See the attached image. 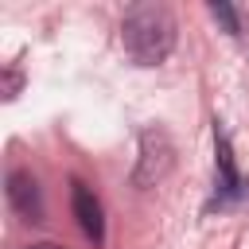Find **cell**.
<instances>
[{"label":"cell","mask_w":249,"mask_h":249,"mask_svg":"<svg viewBox=\"0 0 249 249\" xmlns=\"http://www.w3.org/2000/svg\"><path fill=\"white\" fill-rule=\"evenodd\" d=\"M121 47L136 66H160L175 51V16L163 4H136L121 19Z\"/></svg>","instance_id":"cell-1"},{"label":"cell","mask_w":249,"mask_h":249,"mask_svg":"<svg viewBox=\"0 0 249 249\" xmlns=\"http://www.w3.org/2000/svg\"><path fill=\"white\" fill-rule=\"evenodd\" d=\"M214 195L206 198V214L214 210H249V179L237 171L233 163V148H230V136L226 128L214 121Z\"/></svg>","instance_id":"cell-2"},{"label":"cell","mask_w":249,"mask_h":249,"mask_svg":"<svg viewBox=\"0 0 249 249\" xmlns=\"http://www.w3.org/2000/svg\"><path fill=\"white\" fill-rule=\"evenodd\" d=\"M171 163H175V148H171L167 132L148 128V132L140 136V163H136V171H132V183H136V187H152V183H160V179L171 171Z\"/></svg>","instance_id":"cell-3"},{"label":"cell","mask_w":249,"mask_h":249,"mask_svg":"<svg viewBox=\"0 0 249 249\" xmlns=\"http://www.w3.org/2000/svg\"><path fill=\"white\" fill-rule=\"evenodd\" d=\"M8 202L27 222H39L43 218V198H39V183H35L31 171H12L8 175Z\"/></svg>","instance_id":"cell-4"},{"label":"cell","mask_w":249,"mask_h":249,"mask_svg":"<svg viewBox=\"0 0 249 249\" xmlns=\"http://www.w3.org/2000/svg\"><path fill=\"white\" fill-rule=\"evenodd\" d=\"M74 187V218H78V226H82V233L89 237V241H105V214H101V202H97V195L82 183V179H74L70 183Z\"/></svg>","instance_id":"cell-5"},{"label":"cell","mask_w":249,"mask_h":249,"mask_svg":"<svg viewBox=\"0 0 249 249\" xmlns=\"http://www.w3.org/2000/svg\"><path fill=\"white\" fill-rule=\"evenodd\" d=\"M206 12H210V16H214V19H218L233 39H241V35H245V31H241V16H237V8H233V4H226V0H210V4H206Z\"/></svg>","instance_id":"cell-6"},{"label":"cell","mask_w":249,"mask_h":249,"mask_svg":"<svg viewBox=\"0 0 249 249\" xmlns=\"http://www.w3.org/2000/svg\"><path fill=\"white\" fill-rule=\"evenodd\" d=\"M16 89H19V74H8V97H16Z\"/></svg>","instance_id":"cell-7"},{"label":"cell","mask_w":249,"mask_h":249,"mask_svg":"<svg viewBox=\"0 0 249 249\" xmlns=\"http://www.w3.org/2000/svg\"><path fill=\"white\" fill-rule=\"evenodd\" d=\"M27 249H62V245H54V241H35V245H27Z\"/></svg>","instance_id":"cell-8"}]
</instances>
